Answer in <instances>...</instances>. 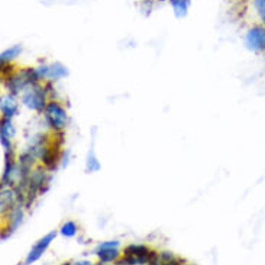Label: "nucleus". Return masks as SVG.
<instances>
[{"mask_svg": "<svg viewBox=\"0 0 265 265\" xmlns=\"http://www.w3.org/2000/svg\"><path fill=\"white\" fill-rule=\"evenodd\" d=\"M172 6H174V10H175V15L178 17H183V16L187 13L188 9V0H171Z\"/></svg>", "mask_w": 265, "mask_h": 265, "instance_id": "8", "label": "nucleus"}, {"mask_svg": "<svg viewBox=\"0 0 265 265\" xmlns=\"http://www.w3.org/2000/svg\"><path fill=\"white\" fill-rule=\"evenodd\" d=\"M247 47L252 51H260L265 47V28H252L247 33Z\"/></svg>", "mask_w": 265, "mask_h": 265, "instance_id": "2", "label": "nucleus"}, {"mask_svg": "<svg viewBox=\"0 0 265 265\" xmlns=\"http://www.w3.org/2000/svg\"><path fill=\"white\" fill-rule=\"evenodd\" d=\"M1 132H3V136H13L15 129H13V126H12V124H10L9 121H6V122H4V125H3Z\"/></svg>", "mask_w": 265, "mask_h": 265, "instance_id": "11", "label": "nucleus"}, {"mask_svg": "<svg viewBox=\"0 0 265 265\" xmlns=\"http://www.w3.org/2000/svg\"><path fill=\"white\" fill-rule=\"evenodd\" d=\"M254 4H255L257 12L261 16V19L265 22V0H255Z\"/></svg>", "mask_w": 265, "mask_h": 265, "instance_id": "10", "label": "nucleus"}, {"mask_svg": "<svg viewBox=\"0 0 265 265\" xmlns=\"http://www.w3.org/2000/svg\"><path fill=\"white\" fill-rule=\"evenodd\" d=\"M47 115L49 122H51V125L54 126V128H57V129L63 128V126L65 125V122H67L65 110H64L60 105H57V103H49V105H48Z\"/></svg>", "mask_w": 265, "mask_h": 265, "instance_id": "1", "label": "nucleus"}, {"mask_svg": "<svg viewBox=\"0 0 265 265\" xmlns=\"http://www.w3.org/2000/svg\"><path fill=\"white\" fill-rule=\"evenodd\" d=\"M118 247L119 242L118 241H110V242H103L99 250H97V257L100 258V263H109L112 260H115L118 257Z\"/></svg>", "mask_w": 265, "mask_h": 265, "instance_id": "3", "label": "nucleus"}, {"mask_svg": "<svg viewBox=\"0 0 265 265\" xmlns=\"http://www.w3.org/2000/svg\"><path fill=\"white\" fill-rule=\"evenodd\" d=\"M41 73H42L44 76H47V77L52 78L64 77V76L68 74L67 68L63 67L61 64H54V65H51V67H44V68L41 70Z\"/></svg>", "mask_w": 265, "mask_h": 265, "instance_id": "6", "label": "nucleus"}, {"mask_svg": "<svg viewBox=\"0 0 265 265\" xmlns=\"http://www.w3.org/2000/svg\"><path fill=\"white\" fill-rule=\"evenodd\" d=\"M76 232H77V228H76V223H74V222H67L63 228H61V234H63L64 236H67V238L74 236Z\"/></svg>", "mask_w": 265, "mask_h": 265, "instance_id": "9", "label": "nucleus"}, {"mask_svg": "<svg viewBox=\"0 0 265 265\" xmlns=\"http://www.w3.org/2000/svg\"><path fill=\"white\" fill-rule=\"evenodd\" d=\"M17 49H19V48H13V49H9V51L3 52V54H1V61H9L12 57L17 55Z\"/></svg>", "mask_w": 265, "mask_h": 265, "instance_id": "13", "label": "nucleus"}, {"mask_svg": "<svg viewBox=\"0 0 265 265\" xmlns=\"http://www.w3.org/2000/svg\"><path fill=\"white\" fill-rule=\"evenodd\" d=\"M55 238V232H52V234H48L45 238H42L35 247H33V250L31 251V254L28 255V260H26V263L28 264H32V263H35L42 254H44V251L47 250L48 245L51 244V241Z\"/></svg>", "mask_w": 265, "mask_h": 265, "instance_id": "4", "label": "nucleus"}, {"mask_svg": "<svg viewBox=\"0 0 265 265\" xmlns=\"http://www.w3.org/2000/svg\"><path fill=\"white\" fill-rule=\"evenodd\" d=\"M99 162H97V159H94L93 154L90 152V155L87 158V168L90 170V171H96V170H99Z\"/></svg>", "mask_w": 265, "mask_h": 265, "instance_id": "12", "label": "nucleus"}, {"mask_svg": "<svg viewBox=\"0 0 265 265\" xmlns=\"http://www.w3.org/2000/svg\"><path fill=\"white\" fill-rule=\"evenodd\" d=\"M1 109H3V113H4L7 118H10L16 110L15 99H12V97H9V96L3 97V100H1Z\"/></svg>", "mask_w": 265, "mask_h": 265, "instance_id": "7", "label": "nucleus"}, {"mask_svg": "<svg viewBox=\"0 0 265 265\" xmlns=\"http://www.w3.org/2000/svg\"><path fill=\"white\" fill-rule=\"evenodd\" d=\"M25 105H26L28 108H31V109H44V106H45V96H44V92L39 90V89L31 90L29 93L26 94V97H25Z\"/></svg>", "mask_w": 265, "mask_h": 265, "instance_id": "5", "label": "nucleus"}]
</instances>
